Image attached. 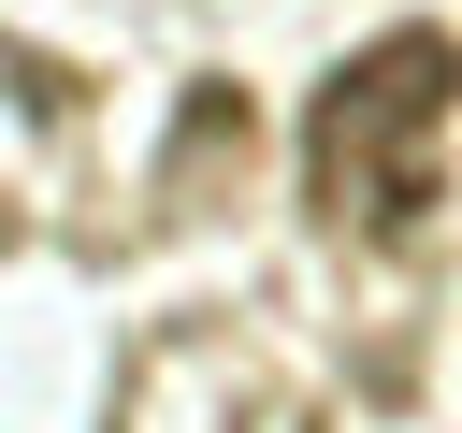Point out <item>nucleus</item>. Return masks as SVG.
<instances>
[{
	"label": "nucleus",
	"mask_w": 462,
	"mask_h": 433,
	"mask_svg": "<svg viewBox=\"0 0 462 433\" xmlns=\"http://www.w3.org/2000/svg\"><path fill=\"white\" fill-rule=\"evenodd\" d=\"M448 115H462V43L448 29H375L318 87V115H303V202H318V231L404 245L448 202Z\"/></svg>",
	"instance_id": "f257e3e1"
},
{
	"label": "nucleus",
	"mask_w": 462,
	"mask_h": 433,
	"mask_svg": "<svg viewBox=\"0 0 462 433\" xmlns=\"http://www.w3.org/2000/svg\"><path fill=\"white\" fill-rule=\"evenodd\" d=\"M202 159H245V87H188V130H173L159 188H202Z\"/></svg>",
	"instance_id": "f03ea898"
}]
</instances>
